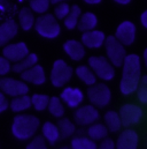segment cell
Instances as JSON below:
<instances>
[{
	"instance_id": "cell-1",
	"label": "cell",
	"mask_w": 147,
	"mask_h": 149,
	"mask_svg": "<svg viewBox=\"0 0 147 149\" xmlns=\"http://www.w3.org/2000/svg\"><path fill=\"white\" fill-rule=\"evenodd\" d=\"M122 79L120 90L123 95L129 96L136 93L139 81L142 79V61L137 54H126L123 64Z\"/></svg>"
},
{
	"instance_id": "cell-2",
	"label": "cell",
	"mask_w": 147,
	"mask_h": 149,
	"mask_svg": "<svg viewBox=\"0 0 147 149\" xmlns=\"http://www.w3.org/2000/svg\"><path fill=\"white\" fill-rule=\"evenodd\" d=\"M39 123V119L32 114H19L13 120L12 133L19 140H28L36 134Z\"/></svg>"
},
{
	"instance_id": "cell-3",
	"label": "cell",
	"mask_w": 147,
	"mask_h": 149,
	"mask_svg": "<svg viewBox=\"0 0 147 149\" xmlns=\"http://www.w3.org/2000/svg\"><path fill=\"white\" fill-rule=\"evenodd\" d=\"M34 27L36 28V31L41 37L48 39L56 38L61 31V27L59 22L56 21L55 16L52 14H44L37 17V20H35Z\"/></svg>"
},
{
	"instance_id": "cell-4",
	"label": "cell",
	"mask_w": 147,
	"mask_h": 149,
	"mask_svg": "<svg viewBox=\"0 0 147 149\" xmlns=\"http://www.w3.org/2000/svg\"><path fill=\"white\" fill-rule=\"evenodd\" d=\"M105 49L107 53V59L114 67H121L125 57L126 50L123 44H121L114 36H108L105 39Z\"/></svg>"
},
{
	"instance_id": "cell-5",
	"label": "cell",
	"mask_w": 147,
	"mask_h": 149,
	"mask_svg": "<svg viewBox=\"0 0 147 149\" xmlns=\"http://www.w3.org/2000/svg\"><path fill=\"white\" fill-rule=\"evenodd\" d=\"M73 73L74 70L71 66H69L65 60L58 59L53 64L49 79H51V82L54 87L60 88V87H63L65 84H67L70 81Z\"/></svg>"
},
{
	"instance_id": "cell-6",
	"label": "cell",
	"mask_w": 147,
	"mask_h": 149,
	"mask_svg": "<svg viewBox=\"0 0 147 149\" xmlns=\"http://www.w3.org/2000/svg\"><path fill=\"white\" fill-rule=\"evenodd\" d=\"M87 97L93 107L105 108L111 100V91L105 83H94L87 89Z\"/></svg>"
},
{
	"instance_id": "cell-7",
	"label": "cell",
	"mask_w": 147,
	"mask_h": 149,
	"mask_svg": "<svg viewBox=\"0 0 147 149\" xmlns=\"http://www.w3.org/2000/svg\"><path fill=\"white\" fill-rule=\"evenodd\" d=\"M89 67L97 77L104 81H110L115 76V68L106 57L93 56L89 58Z\"/></svg>"
},
{
	"instance_id": "cell-8",
	"label": "cell",
	"mask_w": 147,
	"mask_h": 149,
	"mask_svg": "<svg viewBox=\"0 0 147 149\" xmlns=\"http://www.w3.org/2000/svg\"><path fill=\"white\" fill-rule=\"evenodd\" d=\"M118 116H120L122 126L131 127L140 123L144 116V111L137 104H124L123 107H121Z\"/></svg>"
},
{
	"instance_id": "cell-9",
	"label": "cell",
	"mask_w": 147,
	"mask_h": 149,
	"mask_svg": "<svg viewBox=\"0 0 147 149\" xmlns=\"http://www.w3.org/2000/svg\"><path fill=\"white\" fill-rule=\"evenodd\" d=\"M0 91L5 95L16 97L21 95H27L29 93V86L24 81L12 79V77H1L0 79Z\"/></svg>"
},
{
	"instance_id": "cell-10",
	"label": "cell",
	"mask_w": 147,
	"mask_h": 149,
	"mask_svg": "<svg viewBox=\"0 0 147 149\" xmlns=\"http://www.w3.org/2000/svg\"><path fill=\"white\" fill-rule=\"evenodd\" d=\"M75 123L80 126H86L94 124L99 119V111L93 105H83L78 107L74 114Z\"/></svg>"
},
{
	"instance_id": "cell-11",
	"label": "cell",
	"mask_w": 147,
	"mask_h": 149,
	"mask_svg": "<svg viewBox=\"0 0 147 149\" xmlns=\"http://www.w3.org/2000/svg\"><path fill=\"white\" fill-rule=\"evenodd\" d=\"M29 54V49L25 43L19 42L14 44H6L2 49V57H5L9 63H17Z\"/></svg>"
},
{
	"instance_id": "cell-12",
	"label": "cell",
	"mask_w": 147,
	"mask_h": 149,
	"mask_svg": "<svg viewBox=\"0 0 147 149\" xmlns=\"http://www.w3.org/2000/svg\"><path fill=\"white\" fill-rule=\"evenodd\" d=\"M121 44L125 45H131L135 39H136V26L131 21H124L122 22L115 33V36Z\"/></svg>"
},
{
	"instance_id": "cell-13",
	"label": "cell",
	"mask_w": 147,
	"mask_h": 149,
	"mask_svg": "<svg viewBox=\"0 0 147 149\" xmlns=\"http://www.w3.org/2000/svg\"><path fill=\"white\" fill-rule=\"evenodd\" d=\"M139 142L138 133L135 130L126 128L117 138L115 143V149H137Z\"/></svg>"
},
{
	"instance_id": "cell-14",
	"label": "cell",
	"mask_w": 147,
	"mask_h": 149,
	"mask_svg": "<svg viewBox=\"0 0 147 149\" xmlns=\"http://www.w3.org/2000/svg\"><path fill=\"white\" fill-rule=\"evenodd\" d=\"M60 100L62 101V103L67 104L69 108L76 109L78 108L83 101H84V94L80 89L78 88H71V87H67L62 90Z\"/></svg>"
},
{
	"instance_id": "cell-15",
	"label": "cell",
	"mask_w": 147,
	"mask_h": 149,
	"mask_svg": "<svg viewBox=\"0 0 147 149\" xmlns=\"http://www.w3.org/2000/svg\"><path fill=\"white\" fill-rule=\"evenodd\" d=\"M21 77H22V81H24L25 83H32V84H36V86H41L46 82L45 71L38 64L30 67L29 70L22 72Z\"/></svg>"
},
{
	"instance_id": "cell-16",
	"label": "cell",
	"mask_w": 147,
	"mask_h": 149,
	"mask_svg": "<svg viewBox=\"0 0 147 149\" xmlns=\"http://www.w3.org/2000/svg\"><path fill=\"white\" fill-rule=\"evenodd\" d=\"M82 44L89 49H99L104 45L106 36L100 30H90L85 31L82 35Z\"/></svg>"
},
{
	"instance_id": "cell-17",
	"label": "cell",
	"mask_w": 147,
	"mask_h": 149,
	"mask_svg": "<svg viewBox=\"0 0 147 149\" xmlns=\"http://www.w3.org/2000/svg\"><path fill=\"white\" fill-rule=\"evenodd\" d=\"M19 33V24L14 20H6L0 24V46L8 44Z\"/></svg>"
},
{
	"instance_id": "cell-18",
	"label": "cell",
	"mask_w": 147,
	"mask_h": 149,
	"mask_svg": "<svg viewBox=\"0 0 147 149\" xmlns=\"http://www.w3.org/2000/svg\"><path fill=\"white\" fill-rule=\"evenodd\" d=\"M65 52L73 59L74 61H79L85 57V49L84 45L75 39H69L63 44Z\"/></svg>"
},
{
	"instance_id": "cell-19",
	"label": "cell",
	"mask_w": 147,
	"mask_h": 149,
	"mask_svg": "<svg viewBox=\"0 0 147 149\" xmlns=\"http://www.w3.org/2000/svg\"><path fill=\"white\" fill-rule=\"evenodd\" d=\"M97 24H98V19H97L95 14H93L91 12H86L83 15L79 16V20H78L76 27L82 33H85V31L94 30V28L97 27Z\"/></svg>"
},
{
	"instance_id": "cell-20",
	"label": "cell",
	"mask_w": 147,
	"mask_h": 149,
	"mask_svg": "<svg viewBox=\"0 0 147 149\" xmlns=\"http://www.w3.org/2000/svg\"><path fill=\"white\" fill-rule=\"evenodd\" d=\"M35 15L34 12L30 9V7H23L19 13V22L21 28L24 31L31 30V28L35 26Z\"/></svg>"
},
{
	"instance_id": "cell-21",
	"label": "cell",
	"mask_w": 147,
	"mask_h": 149,
	"mask_svg": "<svg viewBox=\"0 0 147 149\" xmlns=\"http://www.w3.org/2000/svg\"><path fill=\"white\" fill-rule=\"evenodd\" d=\"M41 133H43V138L47 140L51 145H55L60 139V134H59V130L56 125L51 121L44 123L41 127Z\"/></svg>"
},
{
	"instance_id": "cell-22",
	"label": "cell",
	"mask_w": 147,
	"mask_h": 149,
	"mask_svg": "<svg viewBox=\"0 0 147 149\" xmlns=\"http://www.w3.org/2000/svg\"><path fill=\"white\" fill-rule=\"evenodd\" d=\"M36 64H38V56H37L36 53H29L23 59H21L20 61L15 63L12 66V70L15 73H22V72L29 70L30 67L35 66Z\"/></svg>"
},
{
	"instance_id": "cell-23",
	"label": "cell",
	"mask_w": 147,
	"mask_h": 149,
	"mask_svg": "<svg viewBox=\"0 0 147 149\" xmlns=\"http://www.w3.org/2000/svg\"><path fill=\"white\" fill-rule=\"evenodd\" d=\"M56 127L59 130L60 139H68L76 132L75 124L68 118H60L56 124Z\"/></svg>"
},
{
	"instance_id": "cell-24",
	"label": "cell",
	"mask_w": 147,
	"mask_h": 149,
	"mask_svg": "<svg viewBox=\"0 0 147 149\" xmlns=\"http://www.w3.org/2000/svg\"><path fill=\"white\" fill-rule=\"evenodd\" d=\"M9 107H10L12 111L23 112L31 108V98L28 96V94L13 97V100L9 103Z\"/></svg>"
},
{
	"instance_id": "cell-25",
	"label": "cell",
	"mask_w": 147,
	"mask_h": 149,
	"mask_svg": "<svg viewBox=\"0 0 147 149\" xmlns=\"http://www.w3.org/2000/svg\"><path fill=\"white\" fill-rule=\"evenodd\" d=\"M105 126L107 127L108 132H118L122 127V123H121V119H120V116H118V112L116 111H108L106 112L105 117Z\"/></svg>"
},
{
	"instance_id": "cell-26",
	"label": "cell",
	"mask_w": 147,
	"mask_h": 149,
	"mask_svg": "<svg viewBox=\"0 0 147 149\" xmlns=\"http://www.w3.org/2000/svg\"><path fill=\"white\" fill-rule=\"evenodd\" d=\"M75 72H76V75L78 76V79L83 81L86 86H92L97 83V76L94 75V73L89 66H85V65L78 66Z\"/></svg>"
},
{
	"instance_id": "cell-27",
	"label": "cell",
	"mask_w": 147,
	"mask_h": 149,
	"mask_svg": "<svg viewBox=\"0 0 147 149\" xmlns=\"http://www.w3.org/2000/svg\"><path fill=\"white\" fill-rule=\"evenodd\" d=\"M108 130L104 124H91V126L87 130V135L93 141H99L105 138H107Z\"/></svg>"
},
{
	"instance_id": "cell-28",
	"label": "cell",
	"mask_w": 147,
	"mask_h": 149,
	"mask_svg": "<svg viewBox=\"0 0 147 149\" xmlns=\"http://www.w3.org/2000/svg\"><path fill=\"white\" fill-rule=\"evenodd\" d=\"M80 15H82L80 7L77 6V5L71 6L70 9H69V13H68L67 16L63 19V20H65V26H66V28L69 29V30L75 29L76 26H77V22H78Z\"/></svg>"
},
{
	"instance_id": "cell-29",
	"label": "cell",
	"mask_w": 147,
	"mask_h": 149,
	"mask_svg": "<svg viewBox=\"0 0 147 149\" xmlns=\"http://www.w3.org/2000/svg\"><path fill=\"white\" fill-rule=\"evenodd\" d=\"M47 109L49 113L55 118H62L65 116V107L60 97H56V96L49 97Z\"/></svg>"
},
{
	"instance_id": "cell-30",
	"label": "cell",
	"mask_w": 147,
	"mask_h": 149,
	"mask_svg": "<svg viewBox=\"0 0 147 149\" xmlns=\"http://www.w3.org/2000/svg\"><path fill=\"white\" fill-rule=\"evenodd\" d=\"M71 149H97L95 141L86 136H76L71 140Z\"/></svg>"
},
{
	"instance_id": "cell-31",
	"label": "cell",
	"mask_w": 147,
	"mask_h": 149,
	"mask_svg": "<svg viewBox=\"0 0 147 149\" xmlns=\"http://www.w3.org/2000/svg\"><path fill=\"white\" fill-rule=\"evenodd\" d=\"M30 98H31V107H34L37 111H44L47 108L49 101V97L43 94H35Z\"/></svg>"
},
{
	"instance_id": "cell-32",
	"label": "cell",
	"mask_w": 147,
	"mask_h": 149,
	"mask_svg": "<svg viewBox=\"0 0 147 149\" xmlns=\"http://www.w3.org/2000/svg\"><path fill=\"white\" fill-rule=\"evenodd\" d=\"M137 97L142 104L147 103V75H142L139 84L137 87Z\"/></svg>"
},
{
	"instance_id": "cell-33",
	"label": "cell",
	"mask_w": 147,
	"mask_h": 149,
	"mask_svg": "<svg viewBox=\"0 0 147 149\" xmlns=\"http://www.w3.org/2000/svg\"><path fill=\"white\" fill-rule=\"evenodd\" d=\"M49 0H30V9L38 14H44L49 7Z\"/></svg>"
},
{
	"instance_id": "cell-34",
	"label": "cell",
	"mask_w": 147,
	"mask_h": 149,
	"mask_svg": "<svg viewBox=\"0 0 147 149\" xmlns=\"http://www.w3.org/2000/svg\"><path fill=\"white\" fill-rule=\"evenodd\" d=\"M69 9H70V6L67 2H59V3H56V6L54 8L55 17L59 19V20H63L67 16V14L69 13Z\"/></svg>"
},
{
	"instance_id": "cell-35",
	"label": "cell",
	"mask_w": 147,
	"mask_h": 149,
	"mask_svg": "<svg viewBox=\"0 0 147 149\" xmlns=\"http://www.w3.org/2000/svg\"><path fill=\"white\" fill-rule=\"evenodd\" d=\"M27 149H47L46 140L43 138V135H37L27 146Z\"/></svg>"
},
{
	"instance_id": "cell-36",
	"label": "cell",
	"mask_w": 147,
	"mask_h": 149,
	"mask_svg": "<svg viewBox=\"0 0 147 149\" xmlns=\"http://www.w3.org/2000/svg\"><path fill=\"white\" fill-rule=\"evenodd\" d=\"M10 70H12L10 63L5 57H0V76L7 75L10 72Z\"/></svg>"
},
{
	"instance_id": "cell-37",
	"label": "cell",
	"mask_w": 147,
	"mask_h": 149,
	"mask_svg": "<svg viewBox=\"0 0 147 149\" xmlns=\"http://www.w3.org/2000/svg\"><path fill=\"white\" fill-rule=\"evenodd\" d=\"M97 149H115V142L109 138H105L101 140L100 145L97 146Z\"/></svg>"
},
{
	"instance_id": "cell-38",
	"label": "cell",
	"mask_w": 147,
	"mask_h": 149,
	"mask_svg": "<svg viewBox=\"0 0 147 149\" xmlns=\"http://www.w3.org/2000/svg\"><path fill=\"white\" fill-rule=\"evenodd\" d=\"M8 108H9V102H8V100H7L6 95L0 91V113L5 112Z\"/></svg>"
},
{
	"instance_id": "cell-39",
	"label": "cell",
	"mask_w": 147,
	"mask_h": 149,
	"mask_svg": "<svg viewBox=\"0 0 147 149\" xmlns=\"http://www.w3.org/2000/svg\"><path fill=\"white\" fill-rule=\"evenodd\" d=\"M10 3L8 2V0H0V10L1 12H7L8 9H10Z\"/></svg>"
},
{
	"instance_id": "cell-40",
	"label": "cell",
	"mask_w": 147,
	"mask_h": 149,
	"mask_svg": "<svg viewBox=\"0 0 147 149\" xmlns=\"http://www.w3.org/2000/svg\"><path fill=\"white\" fill-rule=\"evenodd\" d=\"M140 20H142V24H143V27H144V28H147V10L143 12Z\"/></svg>"
},
{
	"instance_id": "cell-41",
	"label": "cell",
	"mask_w": 147,
	"mask_h": 149,
	"mask_svg": "<svg viewBox=\"0 0 147 149\" xmlns=\"http://www.w3.org/2000/svg\"><path fill=\"white\" fill-rule=\"evenodd\" d=\"M114 1L117 3H121V5H128L131 2V0H114Z\"/></svg>"
},
{
	"instance_id": "cell-42",
	"label": "cell",
	"mask_w": 147,
	"mask_h": 149,
	"mask_svg": "<svg viewBox=\"0 0 147 149\" xmlns=\"http://www.w3.org/2000/svg\"><path fill=\"white\" fill-rule=\"evenodd\" d=\"M86 3H90V5H97L99 2H101V0H84Z\"/></svg>"
},
{
	"instance_id": "cell-43",
	"label": "cell",
	"mask_w": 147,
	"mask_h": 149,
	"mask_svg": "<svg viewBox=\"0 0 147 149\" xmlns=\"http://www.w3.org/2000/svg\"><path fill=\"white\" fill-rule=\"evenodd\" d=\"M49 1H51V3L56 5V3H59V2H65V1H67V0H49Z\"/></svg>"
},
{
	"instance_id": "cell-44",
	"label": "cell",
	"mask_w": 147,
	"mask_h": 149,
	"mask_svg": "<svg viewBox=\"0 0 147 149\" xmlns=\"http://www.w3.org/2000/svg\"><path fill=\"white\" fill-rule=\"evenodd\" d=\"M144 61H145V64H147V50L144 51Z\"/></svg>"
},
{
	"instance_id": "cell-45",
	"label": "cell",
	"mask_w": 147,
	"mask_h": 149,
	"mask_svg": "<svg viewBox=\"0 0 147 149\" xmlns=\"http://www.w3.org/2000/svg\"><path fill=\"white\" fill-rule=\"evenodd\" d=\"M59 149H71L70 147H61V148H59Z\"/></svg>"
}]
</instances>
